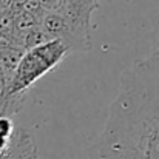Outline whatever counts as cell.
Segmentation results:
<instances>
[{
  "mask_svg": "<svg viewBox=\"0 0 159 159\" xmlns=\"http://www.w3.org/2000/svg\"><path fill=\"white\" fill-rule=\"evenodd\" d=\"M88 159H159V60L138 59L122 73Z\"/></svg>",
  "mask_w": 159,
  "mask_h": 159,
  "instance_id": "cell-1",
  "label": "cell"
},
{
  "mask_svg": "<svg viewBox=\"0 0 159 159\" xmlns=\"http://www.w3.org/2000/svg\"><path fill=\"white\" fill-rule=\"evenodd\" d=\"M68 53V47L59 39H53L40 47L25 51L11 80L5 87V93L8 96L26 93L33 84H36L48 71L54 70Z\"/></svg>",
  "mask_w": 159,
  "mask_h": 159,
  "instance_id": "cell-2",
  "label": "cell"
},
{
  "mask_svg": "<svg viewBox=\"0 0 159 159\" xmlns=\"http://www.w3.org/2000/svg\"><path fill=\"white\" fill-rule=\"evenodd\" d=\"M33 156H37L36 142L23 128L16 130L8 145L0 152V159H30Z\"/></svg>",
  "mask_w": 159,
  "mask_h": 159,
  "instance_id": "cell-3",
  "label": "cell"
},
{
  "mask_svg": "<svg viewBox=\"0 0 159 159\" xmlns=\"http://www.w3.org/2000/svg\"><path fill=\"white\" fill-rule=\"evenodd\" d=\"M25 54V50L20 47H14V48H8L0 51V70L5 79V87L8 85V82L11 80L17 65L20 63L22 57Z\"/></svg>",
  "mask_w": 159,
  "mask_h": 159,
  "instance_id": "cell-4",
  "label": "cell"
},
{
  "mask_svg": "<svg viewBox=\"0 0 159 159\" xmlns=\"http://www.w3.org/2000/svg\"><path fill=\"white\" fill-rule=\"evenodd\" d=\"M50 40H53V37L39 25V26L30 30L28 33H25L22 36V39H20V43H22V48L25 51H28V50H33L36 47H40V45H43V43H47Z\"/></svg>",
  "mask_w": 159,
  "mask_h": 159,
  "instance_id": "cell-5",
  "label": "cell"
},
{
  "mask_svg": "<svg viewBox=\"0 0 159 159\" xmlns=\"http://www.w3.org/2000/svg\"><path fill=\"white\" fill-rule=\"evenodd\" d=\"M0 31L8 34L14 33V14L9 9L0 12Z\"/></svg>",
  "mask_w": 159,
  "mask_h": 159,
  "instance_id": "cell-6",
  "label": "cell"
},
{
  "mask_svg": "<svg viewBox=\"0 0 159 159\" xmlns=\"http://www.w3.org/2000/svg\"><path fill=\"white\" fill-rule=\"evenodd\" d=\"M148 57L159 60V11L155 19V25H153V33H152V51L148 54Z\"/></svg>",
  "mask_w": 159,
  "mask_h": 159,
  "instance_id": "cell-7",
  "label": "cell"
},
{
  "mask_svg": "<svg viewBox=\"0 0 159 159\" xmlns=\"http://www.w3.org/2000/svg\"><path fill=\"white\" fill-rule=\"evenodd\" d=\"M16 131V127H14V122H12V117L9 116H0V138H5V139H9Z\"/></svg>",
  "mask_w": 159,
  "mask_h": 159,
  "instance_id": "cell-8",
  "label": "cell"
},
{
  "mask_svg": "<svg viewBox=\"0 0 159 159\" xmlns=\"http://www.w3.org/2000/svg\"><path fill=\"white\" fill-rule=\"evenodd\" d=\"M22 11H25V12H28V14H33V16H36L37 19H42V16L45 14V11L42 9V6H40V3H39V0H28V2L25 3V6H23Z\"/></svg>",
  "mask_w": 159,
  "mask_h": 159,
  "instance_id": "cell-9",
  "label": "cell"
},
{
  "mask_svg": "<svg viewBox=\"0 0 159 159\" xmlns=\"http://www.w3.org/2000/svg\"><path fill=\"white\" fill-rule=\"evenodd\" d=\"M65 0H39L42 9L45 12H60Z\"/></svg>",
  "mask_w": 159,
  "mask_h": 159,
  "instance_id": "cell-10",
  "label": "cell"
},
{
  "mask_svg": "<svg viewBox=\"0 0 159 159\" xmlns=\"http://www.w3.org/2000/svg\"><path fill=\"white\" fill-rule=\"evenodd\" d=\"M9 6H11V0H0V12L9 9Z\"/></svg>",
  "mask_w": 159,
  "mask_h": 159,
  "instance_id": "cell-11",
  "label": "cell"
},
{
  "mask_svg": "<svg viewBox=\"0 0 159 159\" xmlns=\"http://www.w3.org/2000/svg\"><path fill=\"white\" fill-rule=\"evenodd\" d=\"M8 142H9V139H5V138H0V152L8 145Z\"/></svg>",
  "mask_w": 159,
  "mask_h": 159,
  "instance_id": "cell-12",
  "label": "cell"
},
{
  "mask_svg": "<svg viewBox=\"0 0 159 159\" xmlns=\"http://www.w3.org/2000/svg\"><path fill=\"white\" fill-rule=\"evenodd\" d=\"M90 2H91V3H94V5H98V6H99V0H90Z\"/></svg>",
  "mask_w": 159,
  "mask_h": 159,
  "instance_id": "cell-13",
  "label": "cell"
},
{
  "mask_svg": "<svg viewBox=\"0 0 159 159\" xmlns=\"http://www.w3.org/2000/svg\"><path fill=\"white\" fill-rule=\"evenodd\" d=\"M30 159H40V158H39V155H37V156H33V158H30Z\"/></svg>",
  "mask_w": 159,
  "mask_h": 159,
  "instance_id": "cell-14",
  "label": "cell"
}]
</instances>
